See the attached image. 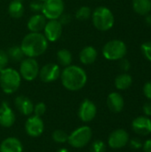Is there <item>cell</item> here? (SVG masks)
<instances>
[{"label": "cell", "mask_w": 151, "mask_h": 152, "mask_svg": "<svg viewBox=\"0 0 151 152\" xmlns=\"http://www.w3.org/2000/svg\"><path fill=\"white\" fill-rule=\"evenodd\" d=\"M141 48H142V52L143 55L145 56V58L151 61V41L143 43L142 45Z\"/></svg>", "instance_id": "obj_32"}, {"label": "cell", "mask_w": 151, "mask_h": 152, "mask_svg": "<svg viewBox=\"0 0 151 152\" xmlns=\"http://www.w3.org/2000/svg\"><path fill=\"white\" fill-rule=\"evenodd\" d=\"M26 134L33 138L39 137L43 134L44 131V123L40 117L29 116L24 125Z\"/></svg>", "instance_id": "obj_9"}, {"label": "cell", "mask_w": 151, "mask_h": 152, "mask_svg": "<svg viewBox=\"0 0 151 152\" xmlns=\"http://www.w3.org/2000/svg\"><path fill=\"white\" fill-rule=\"evenodd\" d=\"M142 109L146 117H151V101H149L146 103H144Z\"/></svg>", "instance_id": "obj_37"}, {"label": "cell", "mask_w": 151, "mask_h": 152, "mask_svg": "<svg viewBox=\"0 0 151 152\" xmlns=\"http://www.w3.org/2000/svg\"><path fill=\"white\" fill-rule=\"evenodd\" d=\"M93 24L100 31L109 30L115 23L112 12L106 6H99L92 12Z\"/></svg>", "instance_id": "obj_4"}, {"label": "cell", "mask_w": 151, "mask_h": 152, "mask_svg": "<svg viewBox=\"0 0 151 152\" xmlns=\"http://www.w3.org/2000/svg\"><path fill=\"white\" fill-rule=\"evenodd\" d=\"M43 4H44V2H42V1L33 0L32 2H30L29 7H30V9H31L32 12H34L36 13H40V12H42Z\"/></svg>", "instance_id": "obj_31"}, {"label": "cell", "mask_w": 151, "mask_h": 152, "mask_svg": "<svg viewBox=\"0 0 151 152\" xmlns=\"http://www.w3.org/2000/svg\"><path fill=\"white\" fill-rule=\"evenodd\" d=\"M77 114L79 119L82 122L89 123L95 118L97 114V107L93 101L89 99H85L78 108Z\"/></svg>", "instance_id": "obj_10"}, {"label": "cell", "mask_w": 151, "mask_h": 152, "mask_svg": "<svg viewBox=\"0 0 151 152\" xmlns=\"http://www.w3.org/2000/svg\"><path fill=\"white\" fill-rule=\"evenodd\" d=\"M133 8L140 15H147L151 11V0H133Z\"/></svg>", "instance_id": "obj_22"}, {"label": "cell", "mask_w": 151, "mask_h": 152, "mask_svg": "<svg viewBox=\"0 0 151 152\" xmlns=\"http://www.w3.org/2000/svg\"><path fill=\"white\" fill-rule=\"evenodd\" d=\"M119 61H119V67H120V69H121L123 71H125V72L128 71V70L130 69V68H131L130 61H129L128 60L125 59V58H123V59H121V60H119Z\"/></svg>", "instance_id": "obj_33"}, {"label": "cell", "mask_w": 151, "mask_h": 152, "mask_svg": "<svg viewBox=\"0 0 151 152\" xmlns=\"http://www.w3.org/2000/svg\"><path fill=\"white\" fill-rule=\"evenodd\" d=\"M20 46L26 57L36 58L45 53L48 48V41L43 33L30 32L23 37Z\"/></svg>", "instance_id": "obj_2"}, {"label": "cell", "mask_w": 151, "mask_h": 152, "mask_svg": "<svg viewBox=\"0 0 151 152\" xmlns=\"http://www.w3.org/2000/svg\"><path fill=\"white\" fill-rule=\"evenodd\" d=\"M142 149L144 152H151V139L144 142L142 144Z\"/></svg>", "instance_id": "obj_38"}, {"label": "cell", "mask_w": 151, "mask_h": 152, "mask_svg": "<svg viewBox=\"0 0 151 152\" xmlns=\"http://www.w3.org/2000/svg\"><path fill=\"white\" fill-rule=\"evenodd\" d=\"M127 48L125 44L118 39L107 42L102 48V54L109 61H119L125 56Z\"/></svg>", "instance_id": "obj_6"}, {"label": "cell", "mask_w": 151, "mask_h": 152, "mask_svg": "<svg viewBox=\"0 0 151 152\" xmlns=\"http://www.w3.org/2000/svg\"><path fill=\"white\" fill-rule=\"evenodd\" d=\"M20 1H21V0H20Z\"/></svg>", "instance_id": "obj_42"}, {"label": "cell", "mask_w": 151, "mask_h": 152, "mask_svg": "<svg viewBox=\"0 0 151 152\" xmlns=\"http://www.w3.org/2000/svg\"><path fill=\"white\" fill-rule=\"evenodd\" d=\"M60 78L63 87L71 92L83 89L87 83V74L85 69L72 64L61 70Z\"/></svg>", "instance_id": "obj_1"}, {"label": "cell", "mask_w": 151, "mask_h": 152, "mask_svg": "<svg viewBox=\"0 0 151 152\" xmlns=\"http://www.w3.org/2000/svg\"><path fill=\"white\" fill-rule=\"evenodd\" d=\"M93 137V130L88 126H83L75 129L69 134L68 143L75 149L85 147Z\"/></svg>", "instance_id": "obj_5"}, {"label": "cell", "mask_w": 151, "mask_h": 152, "mask_svg": "<svg viewBox=\"0 0 151 152\" xmlns=\"http://www.w3.org/2000/svg\"><path fill=\"white\" fill-rule=\"evenodd\" d=\"M46 22L47 19L42 13H36L28 19L27 27L30 32H41L44 30Z\"/></svg>", "instance_id": "obj_19"}, {"label": "cell", "mask_w": 151, "mask_h": 152, "mask_svg": "<svg viewBox=\"0 0 151 152\" xmlns=\"http://www.w3.org/2000/svg\"><path fill=\"white\" fill-rule=\"evenodd\" d=\"M9 15L13 19H20L24 13V5L20 0H12L8 6Z\"/></svg>", "instance_id": "obj_21"}, {"label": "cell", "mask_w": 151, "mask_h": 152, "mask_svg": "<svg viewBox=\"0 0 151 152\" xmlns=\"http://www.w3.org/2000/svg\"><path fill=\"white\" fill-rule=\"evenodd\" d=\"M39 1H42V2H44L45 0H39Z\"/></svg>", "instance_id": "obj_41"}, {"label": "cell", "mask_w": 151, "mask_h": 152, "mask_svg": "<svg viewBox=\"0 0 151 152\" xmlns=\"http://www.w3.org/2000/svg\"><path fill=\"white\" fill-rule=\"evenodd\" d=\"M39 64L35 58H24L20 64L19 73L26 81H33L35 80L39 74Z\"/></svg>", "instance_id": "obj_7"}, {"label": "cell", "mask_w": 151, "mask_h": 152, "mask_svg": "<svg viewBox=\"0 0 151 152\" xmlns=\"http://www.w3.org/2000/svg\"><path fill=\"white\" fill-rule=\"evenodd\" d=\"M76 18L79 20H85L92 16V10L89 6H81L76 12Z\"/></svg>", "instance_id": "obj_27"}, {"label": "cell", "mask_w": 151, "mask_h": 152, "mask_svg": "<svg viewBox=\"0 0 151 152\" xmlns=\"http://www.w3.org/2000/svg\"><path fill=\"white\" fill-rule=\"evenodd\" d=\"M97 57H98V52L92 45H87L84 47L79 53V60L81 63L84 65L93 64L96 61Z\"/></svg>", "instance_id": "obj_20"}, {"label": "cell", "mask_w": 151, "mask_h": 152, "mask_svg": "<svg viewBox=\"0 0 151 152\" xmlns=\"http://www.w3.org/2000/svg\"><path fill=\"white\" fill-rule=\"evenodd\" d=\"M6 52H7L9 60H12V61H21L25 57L20 46H18V45L11 46Z\"/></svg>", "instance_id": "obj_25"}, {"label": "cell", "mask_w": 151, "mask_h": 152, "mask_svg": "<svg viewBox=\"0 0 151 152\" xmlns=\"http://www.w3.org/2000/svg\"><path fill=\"white\" fill-rule=\"evenodd\" d=\"M143 94L150 101H151V81L147 82L144 85V86H143Z\"/></svg>", "instance_id": "obj_35"}, {"label": "cell", "mask_w": 151, "mask_h": 152, "mask_svg": "<svg viewBox=\"0 0 151 152\" xmlns=\"http://www.w3.org/2000/svg\"><path fill=\"white\" fill-rule=\"evenodd\" d=\"M52 138L54 142L59 144H63L65 142H68L69 139V134H67L64 130L61 129H56L52 134Z\"/></svg>", "instance_id": "obj_26"}, {"label": "cell", "mask_w": 151, "mask_h": 152, "mask_svg": "<svg viewBox=\"0 0 151 152\" xmlns=\"http://www.w3.org/2000/svg\"><path fill=\"white\" fill-rule=\"evenodd\" d=\"M14 105L16 110L22 115L29 117L33 114L34 103L25 95H19L14 99Z\"/></svg>", "instance_id": "obj_16"}, {"label": "cell", "mask_w": 151, "mask_h": 152, "mask_svg": "<svg viewBox=\"0 0 151 152\" xmlns=\"http://www.w3.org/2000/svg\"><path fill=\"white\" fill-rule=\"evenodd\" d=\"M56 152H69V150H68V149H66V148H61V149H59V150H58Z\"/></svg>", "instance_id": "obj_40"}, {"label": "cell", "mask_w": 151, "mask_h": 152, "mask_svg": "<svg viewBox=\"0 0 151 152\" xmlns=\"http://www.w3.org/2000/svg\"><path fill=\"white\" fill-rule=\"evenodd\" d=\"M132 128L139 135H149L151 134V119L146 116L137 117L132 123Z\"/></svg>", "instance_id": "obj_15"}, {"label": "cell", "mask_w": 151, "mask_h": 152, "mask_svg": "<svg viewBox=\"0 0 151 152\" xmlns=\"http://www.w3.org/2000/svg\"><path fill=\"white\" fill-rule=\"evenodd\" d=\"M0 152H23L22 142L16 137H7L0 144Z\"/></svg>", "instance_id": "obj_18"}, {"label": "cell", "mask_w": 151, "mask_h": 152, "mask_svg": "<svg viewBox=\"0 0 151 152\" xmlns=\"http://www.w3.org/2000/svg\"><path fill=\"white\" fill-rule=\"evenodd\" d=\"M57 61L62 67H68L71 65L73 61V55L68 49H61L57 52Z\"/></svg>", "instance_id": "obj_24"}, {"label": "cell", "mask_w": 151, "mask_h": 152, "mask_svg": "<svg viewBox=\"0 0 151 152\" xmlns=\"http://www.w3.org/2000/svg\"><path fill=\"white\" fill-rule=\"evenodd\" d=\"M107 147L104 142L101 140L94 141L90 147V152H106Z\"/></svg>", "instance_id": "obj_28"}, {"label": "cell", "mask_w": 151, "mask_h": 152, "mask_svg": "<svg viewBox=\"0 0 151 152\" xmlns=\"http://www.w3.org/2000/svg\"><path fill=\"white\" fill-rule=\"evenodd\" d=\"M58 20L61 22V24L63 26V25H67V24H69V22H70V20H71V16L69 15V13H62L61 16H60V18L58 19Z\"/></svg>", "instance_id": "obj_34"}, {"label": "cell", "mask_w": 151, "mask_h": 152, "mask_svg": "<svg viewBox=\"0 0 151 152\" xmlns=\"http://www.w3.org/2000/svg\"><path fill=\"white\" fill-rule=\"evenodd\" d=\"M62 25L58 20H49L44 28V36L48 42H55L62 35Z\"/></svg>", "instance_id": "obj_12"}, {"label": "cell", "mask_w": 151, "mask_h": 152, "mask_svg": "<svg viewBox=\"0 0 151 152\" xmlns=\"http://www.w3.org/2000/svg\"><path fill=\"white\" fill-rule=\"evenodd\" d=\"M130 145H131V147H132L133 149H134V150H138V149H140V148L142 147V142H141L139 139H137V138H134V139L131 140V141H130Z\"/></svg>", "instance_id": "obj_36"}, {"label": "cell", "mask_w": 151, "mask_h": 152, "mask_svg": "<svg viewBox=\"0 0 151 152\" xmlns=\"http://www.w3.org/2000/svg\"><path fill=\"white\" fill-rule=\"evenodd\" d=\"M129 142V134L124 129L113 131L108 139V144L111 149L118 150L124 148Z\"/></svg>", "instance_id": "obj_13"}, {"label": "cell", "mask_w": 151, "mask_h": 152, "mask_svg": "<svg viewBox=\"0 0 151 152\" xmlns=\"http://www.w3.org/2000/svg\"><path fill=\"white\" fill-rule=\"evenodd\" d=\"M63 0H45L43 4L42 14L47 20H58L64 12Z\"/></svg>", "instance_id": "obj_8"}, {"label": "cell", "mask_w": 151, "mask_h": 152, "mask_svg": "<svg viewBox=\"0 0 151 152\" xmlns=\"http://www.w3.org/2000/svg\"><path fill=\"white\" fill-rule=\"evenodd\" d=\"M9 57L7 52L0 49V71L5 68H7V64L9 62Z\"/></svg>", "instance_id": "obj_30"}, {"label": "cell", "mask_w": 151, "mask_h": 152, "mask_svg": "<svg viewBox=\"0 0 151 152\" xmlns=\"http://www.w3.org/2000/svg\"><path fill=\"white\" fill-rule=\"evenodd\" d=\"M61 68L56 63H47L39 69L38 77L44 83H52L61 77Z\"/></svg>", "instance_id": "obj_11"}, {"label": "cell", "mask_w": 151, "mask_h": 152, "mask_svg": "<svg viewBox=\"0 0 151 152\" xmlns=\"http://www.w3.org/2000/svg\"><path fill=\"white\" fill-rule=\"evenodd\" d=\"M21 77L18 70L12 68H5L0 71V86L4 94H12L20 88Z\"/></svg>", "instance_id": "obj_3"}, {"label": "cell", "mask_w": 151, "mask_h": 152, "mask_svg": "<svg viewBox=\"0 0 151 152\" xmlns=\"http://www.w3.org/2000/svg\"><path fill=\"white\" fill-rule=\"evenodd\" d=\"M133 84V77L127 73L118 75L115 79V86L118 90H126Z\"/></svg>", "instance_id": "obj_23"}, {"label": "cell", "mask_w": 151, "mask_h": 152, "mask_svg": "<svg viewBox=\"0 0 151 152\" xmlns=\"http://www.w3.org/2000/svg\"><path fill=\"white\" fill-rule=\"evenodd\" d=\"M46 112V105L40 102L38 103H36V105H34V110H33V114L35 116H37V117H42L45 114Z\"/></svg>", "instance_id": "obj_29"}, {"label": "cell", "mask_w": 151, "mask_h": 152, "mask_svg": "<svg viewBox=\"0 0 151 152\" xmlns=\"http://www.w3.org/2000/svg\"><path fill=\"white\" fill-rule=\"evenodd\" d=\"M16 121L15 113L11 106L4 102L0 105V126L4 128L12 127Z\"/></svg>", "instance_id": "obj_14"}, {"label": "cell", "mask_w": 151, "mask_h": 152, "mask_svg": "<svg viewBox=\"0 0 151 152\" xmlns=\"http://www.w3.org/2000/svg\"><path fill=\"white\" fill-rule=\"evenodd\" d=\"M145 16H146V19H145L146 23L149 24L150 26H151V14H147V15H145Z\"/></svg>", "instance_id": "obj_39"}, {"label": "cell", "mask_w": 151, "mask_h": 152, "mask_svg": "<svg viewBox=\"0 0 151 152\" xmlns=\"http://www.w3.org/2000/svg\"><path fill=\"white\" fill-rule=\"evenodd\" d=\"M107 105L109 110L114 113H119L123 110L125 106V101L123 96L117 92H113L108 95Z\"/></svg>", "instance_id": "obj_17"}]
</instances>
